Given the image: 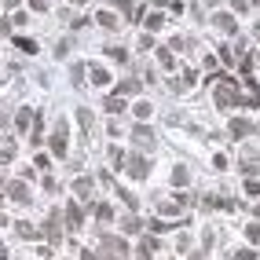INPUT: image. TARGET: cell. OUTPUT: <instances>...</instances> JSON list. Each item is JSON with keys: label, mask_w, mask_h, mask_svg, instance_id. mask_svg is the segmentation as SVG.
<instances>
[{"label": "cell", "mask_w": 260, "mask_h": 260, "mask_svg": "<svg viewBox=\"0 0 260 260\" xmlns=\"http://www.w3.org/2000/svg\"><path fill=\"white\" fill-rule=\"evenodd\" d=\"M216 106L220 110H227V106H246V96L238 92V85L231 77H220V85H216Z\"/></svg>", "instance_id": "obj_1"}, {"label": "cell", "mask_w": 260, "mask_h": 260, "mask_svg": "<svg viewBox=\"0 0 260 260\" xmlns=\"http://www.w3.org/2000/svg\"><path fill=\"white\" fill-rule=\"evenodd\" d=\"M99 253H103L106 260H125V257H128V246H125V238L99 235Z\"/></svg>", "instance_id": "obj_2"}, {"label": "cell", "mask_w": 260, "mask_h": 260, "mask_svg": "<svg viewBox=\"0 0 260 260\" xmlns=\"http://www.w3.org/2000/svg\"><path fill=\"white\" fill-rule=\"evenodd\" d=\"M66 143H70V125L66 121H55V128H52V154L55 157H66L70 154Z\"/></svg>", "instance_id": "obj_3"}, {"label": "cell", "mask_w": 260, "mask_h": 260, "mask_svg": "<svg viewBox=\"0 0 260 260\" xmlns=\"http://www.w3.org/2000/svg\"><path fill=\"white\" fill-rule=\"evenodd\" d=\"M41 235L48 238L52 246H59V242H62V212H59V209H52V212H48V220H44Z\"/></svg>", "instance_id": "obj_4"}, {"label": "cell", "mask_w": 260, "mask_h": 260, "mask_svg": "<svg viewBox=\"0 0 260 260\" xmlns=\"http://www.w3.org/2000/svg\"><path fill=\"white\" fill-rule=\"evenodd\" d=\"M125 169H128V180H147V176H151V161L139 157V154H128L125 157Z\"/></svg>", "instance_id": "obj_5"}, {"label": "cell", "mask_w": 260, "mask_h": 260, "mask_svg": "<svg viewBox=\"0 0 260 260\" xmlns=\"http://www.w3.org/2000/svg\"><path fill=\"white\" fill-rule=\"evenodd\" d=\"M132 143L143 147V151H154V128L151 125H136L132 128Z\"/></svg>", "instance_id": "obj_6"}, {"label": "cell", "mask_w": 260, "mask_h": 260, "mask_svg": "<svg viewBox=\"0 0 260 260\" xmlns=\"http://www.w3.org/2000/svg\"><path fill=\"white\" fill-rule=\"evenodd\" d=\"M227 132H231V139H246V136H253V132H257V125H253V121H246V117H235V121L227 125Z\"/></svg>", "instance_id": "obj_7"}, {"label": "cell", "mask_w": 260, "mask_h": 260, "mask_svg": "<svg viewBox=\"0 0 260 260\" xmlns=\"http://www.w3.org/2000/svg\"><path fill=\"white\" fill-rule=\"evenodd\" d=\"M62 216H66V227H70V231H77L81 224H85V209H81L77 202H70V206H66V212H62Z\"/></svg>", "instance_id": "obj_8"}, {"label": "cell", "mask_w": 260, "mask_h": 260, "mask_svg": "<svg viewBox=\"0 0 260 260\" xmlns=\"http://www.w3.org/2000/svg\"><path fill=\"white\" fill-rule=\"evenodd\" d=\"M212 26H216V30H224L227 37H231V33H238L235 15H227V11H216V15H212Z\"/></svg>", "instance_id": "obj_9"}, {"label": "cell", "mask_w": 260, "mask_h": 260, "mask_svg": "<svg viewBox=\"0 0 260 260\" xmlns=\"http://www.w3.org/2000/svg\"><path fill=\"white\" fill-rule=\"evenodd\" d=\"M242 169H246V180H249V176H253V172H260V154H242Z\"/></svg>", "instance_id": "obj_10"}, {"label": "cell", "mask_w": 260, "mask_h": 260, "mask_svg": "<svg viewBox=\"0 0 260 260\" xmlns=\"http://www.w3.org/2000/svg\"><path fill=\"white\" fill-rule=\"evenodd\" d=\"M132 92H139V77H125L121 85H117L114 96H121V99H125V96H132Z\"/></svg>", "instance_id": "obj_11"}, {"label": "cell", "mask_w": 260, "mask_h": 260, "mask_svg": "<svg viewBox=\"0 0 260 260\" xmlns=\"http://www.w3.org/2000/svg\"><path fill=\"white\" fill-rule=\"evenodd\" d=\"M73 194H77V198H88L92 194V180L88 176H77V180H73Z\"/></svg>", "instance_id": "obj_12"}, {"label": "cell", "mask_w": 260, "mask_h": 260, "mask_svg": "<svg viewBox=\"0 0 260 260\" xmlns=\"http://www.w3.org/2000/svg\"><path fill=\"white\" fill-rule=\"evenodd\" d=\"M7 194H11L15 202H30V187H26V183H18V180L11 183V187H7Z\"/></svg>", "instance_id": "obj_13"}, {"label": "cell", "mask_w": 260, "mask_h": 260, "mask_svg": "<svg viewBox=\"0 0 260 260\" xmlns=\"http://www.w3.org/2000/svg\"><path fill=\"white\" fill-rule=\"evenodd\" d=\"M30 121H33V110L22 106V110H18V117H15V128H18V132H26V128H30Z\"/></svg>", "instance_id": "obj_14"}, {"label": "cell", "mask_w": 260, "mask_h": 260, "mask_svg": "<svg viewBox=\"0 0 260 260\" xmlns=\"http://www.w3.org/2000/svg\"><path fill=\"white\" fill-rule=\"evenodd\" d=\"M103 106H106V114H121V110H125V99L121 96H106Z\"/></svg>", "instance_id": "obj_15"}, {"label": "cell", "mask_w": 260, "mask_h": 260, "mask_svg": "<svg viewBox=\"0 0 260 260\" xmlns=\"http://www.w3.org/2000/svg\"><path fill=\"white\" fill-rule=\"evenodd\" d=\"M96 22L103 26V30H117V15H114V11H99Z\"/></svg>", "instance_id": "obj_16"}, {"label": "cell", "mask_w": 260, "mask_h": 260, "mask_svg": "<svg viewBox=\"0 0 260 260\" xmlns=\"http://www.w3.org/2000/svg\"><path fill=\"white\" fill-rule=\"evenodd\" d=\"M114 191H117V194H121V202H125V206H128V209H139V202H136V194H132V191H128V187H121V183H114Z\"/></svg>", "instance_id": "obj_17"}, {"label": "cell", "mask_w": 260, "mask_h": 260, "mask_svg": "<svg viewBox=\"0 0 260 260\" xmlns=\"http://www.w3.org/2000/svg\"><path fill=\"white\" fill-rule=\"evenodd\" d=\"M15 231H18V238H41V231H37L33 224H22V220L15 224Z\"/></svg>", "instance_id": "obj_18"}, {"label": "cell", "mask_w": 260, "mask_h": 260, "mask_svg": "<svg viewBox=\"0 0 260 260\" xmlns=\"http://www.w3.org/2000/svg\"><path fill=\"white\" fill-rule=\"evenodd\" d=\"M157 62H161V70H172V66H176L172 48H157Z\"/></svg>", "instance_id": "obj_19"}, {"label": "cell", "mask_w": 260, "mask_h": 260, "mask_svg": "<svg viewBox=\"0 0 260 260\" xmlns=\"http://www.w3.org/2000/svg\"><path fill=\"white\" fill-rule=\"evenodd\" d=\"M92 209H96V220H103V224H106V220H114V209H110L106 202H96Z\"/></svg>", "instance_id": "obj_20"}, {"label": "cell", "mask_w": 260, "mask_h": 260, "mask_svg": "<svg viewBox=\"0 0 260 260\" xmlns=\"http://www.w3.org/2000/svg\"><path fill=\"white\" fill-rule=\"evenodd\" d=\"M121 227L128 231V235H136V231H143V220H139L136 212H132V216H125V224H121Z\"/></svg>", "instance_id": "obj_21"}, {"label": "cell", "mask_w": 260, "mask_h": 260, "mask_svg": "<svg viewBox=\"0 0 260 260\" xmlns=\"http://www.w3.org/2000/svg\"><path fill=\"white\" fill-rule=\"evenodd\" d=\"M172 183H176V187H187V169H183V165L172 169Z\"/></svg>", "instance_id": "obj_22"}, {"label": "cell", "mask_w": 260, "mask_h": 260, "mask_svg": "<svg viewBox=\"0 0 260 260\" xmlns=\"http://www.w3.org/2000/svg\"><path fill=\"white\" fill-rule=\"evenodd\" d=\"M77 121H81V128H85V132H92V110L81 106V110H77Z\"/></svg>", "instance_id": "obj_23"}, {"label": "cell", "mask_w": 260, "mask_h": 260, "mask_svg": "<svg viewBox=\"0 0 260 260\" xmlns=\"http://www.w3.org/2000/svg\"><path fill=\"white\" fill-rule=\"evenodd\" d=\"M106 81H110V73H106L103 66H96V70H92V85H106Z\"/></svg>", "instance_id": "obj_24"}, {"label": "cell", "mask_w": 260, "mask_h": 260, "mask_svg": "<svg viewBox=\"0 0 260 260\" xmlns=\"http://www.w3.org/2000/svg\"><path fill=\"white\" fill-rule=\"evenodd\" d=\"M191 44H194V41H191V37H172V48H176V52H187V48H191Z\"/></svg>", "instance_id": "obj_25"}, {"label": "cell", "mask_w": 260, "mask_h": 260, "mask_svg": "<svg viewBox=\"0 0 260 260\" xmlns=\"http://www.w3.org/2000/svg\"><path fill=\"white\" fill-rule=\"evenodd\" d=\"M125 151H121V147H110V161H114V165H125Z\"/></svg>", "instance_id": "obj_26"}, {"label": "cell", "mask_w": 260, "mask_h": 260, "mask_svg": "<svg viewBox=\"0 0 260 260\" xmlns=\"http://www.w3.org/2000/svg\"><path fill=\"white\" fill-rule=\"evenodd\" d=\"M161 22H165L161 15H147V30H151V33H154V30H161Z\"/></svg>", "instance_id": "obj_27"}, {"label": "cell", "mask_w": 260, "mask_h": 260, "mask_svg": "<svg viewBox=\"0 0 260 260\" xmlns=\"http://www.w3.org/2000/svg\"><path fill=\"white\" fill-rule=\"evenodd\" d=\"M151 114H154L151 103H136V117H151Z\"/></svg>", "instance_id": "obj_28"}, {"label": "cell", "mask_w": 260, "mask_h": 260, "mask_svg": "<svg viewBox=\"0 0 260 260\" xmlns=\"http://www.w3.org/2000/svg\"><path fill=\"white\" fill-rule=\"evenodd\" d=\"M246 238H249V242H260V224H249L246 227Z\"/></svg>", "instance_id": "obj_29"}, {"label": "cell", "mask_w": 260, "mask_h": 260, "mask_svg": "<svg viewBox=\"0 0 260 260\" xmlns=\"http://www.w3.org/2000/svg\"><path fill=\"white\" fill-rule=\"evenodd\" d=\"M246 194H260V180H257V176H249V180H246Z\"/></svg>", "instance_id": "obj_30"}, {"label": "cell", "mask_w": 260, "mask_h": 260, "mask_svg": "<svg viewBox=\"0 0 260 260\" xmlns=\"http://www.w3.org/2000/svg\"><path fill=\"white\" fill-rule=\"evenodd\" d=\"M110 59H114V62H125L128 52H125V48H110Z\"/></svg>", "instance_id": "obj_31"}, {"label": "cell", "mask_w": 260, "mask_h": 260, "mask_svg": "<svg viewBox=\"0 0 260 260\" xmlns=\"http://www.w3.org/2000/svg\"><path fill=\"white\" fill-rule=\"evenodd\" d=\"M231 260H257V253H253V249H238Z\"/></svg>", "instance_id": "obj_32"}, {"label": "cell", "mask_w": 260, "mask_h": 260, "mask_svg": "<svg viewBox=\"0 0 260 260\" xmlns=\"http://www.w3.org/2000/svg\"><path fill=\"white\" fill-rule=\"evenodd\" d=\"M147 48H154V37H151V33L139 37V52H147Z\"/></svg>", "instance_id": "obj_33"}, {"label": "cell", "mask_w": 260, "mask_h": 260, "mask_svg": "<svg viewBox=\"0 0 260 260\" xmlns=\"http://www.w3.org/2000/svg\"><path fill=\"white\" fill-rule=\"evenodd\" d=\"M44 191H48V194H55V191H59V183H55V176H44Z\"/></svg>", "instance_id": "obj_34"}, {"label": "cell", "mask_w": 260, "mask_h": 260, "mask_svg": "<svg viewBox=\"0 0 260 260\" xmlns=\"http://www.w3.org/2000/svg\"><path fill=\"white\" fill-rule=\"evenodd\" d=\"M15 44H18V48H22V52H37V44H33V41H22V37H18Z\"/></svg>", "instance_id": "obj_35"}, {"label": "cell", "mask_w": 260, "mask_h": 260, "mask_svg": "<svg viewBox=\"0 0 260 260\" xmlns=\"http://www.w3.org/2000/svg\"><path fill=\"white\" fill-rule=\"evenodd\" d=\"M231 7L235 11H249V0H231Z\"/></svg>", "instance_id": "obj_36"}, {"label": "cell", "mask_w": 260, "mask_h": 260, "mask_svg": "<svg viewBox=\"0 0 260 260\" xmlns=\"http://www.w3.org/2000/svg\"><path fill=\"white\" fill-rule=\"evenodd\" d=\"M81 260H99V253H92V249H81Z\"/></svg>", "instance_id": "obj_37"}, {"label": "cell", "mask_w": 260, "mask_h": 260, "mask_svg": "<svg viewBox=\"0 0 260 260\" xmlns=\"http://www.w3.org/2000/svg\"><path fill=\"white\" fill-rule=\"evenodd\" d=\"M33 7L37 11H48V0H33Z\"/></svg>", "instance_id": "obj_38"}, {"label": "cell", "mask_w": 260, "mask_h": 260, "mask_svg": "<svg viewBox=\"0 0 260 260\" xmlns=\"http://www.w3.org/2000/svg\"><path fill=\"white\" fill-rule=\"evenodd\" d=\"M136 260H151V253H143V249H139V253H136Z\"/></svg>", "instance_id": "obj_39"}, {"label": "cell", "mask_w": 260, "mask_h": 260, "mask_svg": "<svg viewBox=\"0 0 260 260\" xmlns=\"http://www.w3.org/2000/svg\"><path fill=\"white\" fill-rule=\"evenodd\" d=\"M154 4H161V7H169V4H172V0H154Z\"/></svg>", "instance_id": "obj_40"}, {"label": "cell", "mask_w": 260, "mask_h": 260, "mask_svg": "<svg viewBox=\"0 0 260 260\" xmlns=\"http://www.w3.org/2000/svg\"><path fill=\"white\" fill-rule=\"evenodd\" d=\"M253 216H257V220H260V206H257V209H253Z\"/></svg>", "instance_id": "obj_41"}, {"label": "cell", "mask_w": 260, "mask_h": 260, "mask_svg": "<svg viewBox=\"0 0 260 260\" xmlns=\"http://www.w3.org/2000/svg\"><path fill=\"white\" fill-rule=\"evenodd\" d=\"M253 33H257V41H260V22H257V30H253Z\"/></svg>", "instance_id": "obj_42"}, {"label": "cell", "mask_w": 260, "mask_h": 260, "mask_svg": "<svg viewBox=\"0 0 260 260\" xmlns=\"http://www.w3.org/2000/svg\"><path fill=\"white\" fill-rule=\"evenodd\" d=\"M0 224H4V209H0Z\"/></svg>", "instance_id": "obj_43"}, {"label": "cell", "mask_w": 260, "mask_h": 260, "mask_svg": "<svg viewBox=\"0 0 260 260\" xmlns=\"http://www.w3.org/2000/svg\"><path fill=\"white\" fill-rule=\"evenodd\" d=\"M253 4H260V0H249V7H253Z\"/></svg>", "instance_id": "obj_44"}, {"label": "cell", "mask_w": 260, "mask_h": 260, "mask_svg": "<svg viewBox=\"0 0 260 260\" xmlns=\"http://www.w3.org/2000/svg\"><path fill=\"white\" fill-rule=\"evenodd\" d=\"M191 260H202V257H191Z\"/></svg>", "instance_id": "obj_45"}]
</instances>
